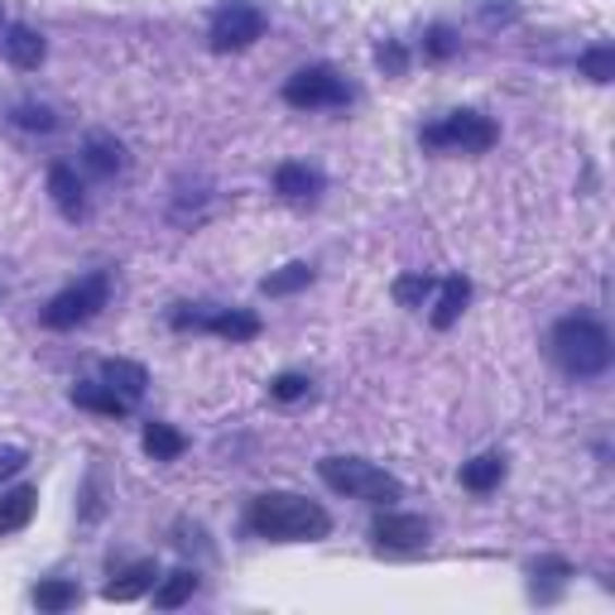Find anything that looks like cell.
<instances>
[{
	"label": "cell",
	"instance_id": "obj_1",
	"mask_svg": "<svg viewBox=\"0 0 615 615\" xmlns=\"http://www.w3.org/2000/svg\"><path fill=\"white\" fill-rule=\"evenodd\" d=\"M246 525H250V533H260V539H328L332 519L318 501L274 491V495H260V501L250 505Z\"/></svg>",
	"mask_w": 615,
	"mask_h": 615
},
{
	"label": "cell",
	"instance_id": "obj_2",
	"mask_svg": "<svg viewBox=\"0 0 615 615\" xmlns=\"http://www.w3.org/2000/svg\"><path fill=\"white\" fill-rule=\"evenodd\" d=\"M553 356H558V366L577 380L601 376V370L611 366V336L591 318H563L558 328H553Z\"/></svg>",
	"mask_w": 615,
	"mask_h": 615
},
{
	"label": "cell",
	"instance_id": "obj_3",
	"mask_svg": "<svg viewBox=\"0 0 615 615\" xmlns=\"http://www.w3.org/2000/svg\"><path fill=\"white\" fill-rule=\"evenodd\" d=\"M318 476L342 495H356V501H370V505H390L404 495V485L394 481L390 471L370 467L361 457H322L318 462Z\"/></svg>",
	"mask_w": 615,
	"mask_h": 615
},
{
	"label": "cell",
	"instance_id": "obj_4",
	"mask_svg": "<svg viewBox=\"0 0 615 615\" xmlns=\"http://www.w3.org/2000/svg\"><path fill=\"white\" fill-rule=\"evenodd\" d=\"M428 149H457V155H481L495 145V125L481 111H452L438 125H423Z\"/></svg>",
	"mask_w": 615,
	"mask_h": 615
},
{
	"label": "cell",
	"instance_id": "obj_5",
	"mask_svg": "<svg viewBox=\"0 0 615 615\" xmlns=\"http://www.w3.org/2000/svg\"><path fill=\"white\" fill-rule=\"evenodd\" d=\"M107 294H111V280H107V274H87L83 284L63 288V294H58L53 304L44 308V328H53V332L83 328L87 318H97V308L107 304Z\"/></svg>",
	"mask_w": 615,
	"mask_h": 615
},
{
	"label": "cell",
	"instance_id": "obj_6",
	"mask_svg": "<svg viewBox=\"0 0 615 615\" xmlns=\"http://www.w3.org/2000/svg\"><path fill=\"white\" fill-rule=\"evenodd\" d=\"M284 101L288 107H298V111L346 107V101H352V87H346L332 67H298V73L284 83Z\"/></svg>",
	"mask_w": 615,
	"mask_h": 615
},
{
	"label": "cell",
	"instance_id": "obj_7",
	"mask_svg": "<svg viewBox=\"0 0 615 615\" xmlns=\"http://www.w3.org/2000/svg\"><path fill=\"white\" fill-rule=\"evenodd\" d=\"M260 34H265L260 10H255L250 0H231V5H222L212 20V49L217 53H241V49H250Z\"/></svg>",
	"mask_w": 615,
	"mask_h": 615
},
{
	"label": "cell",
	"instance_id": "obj_8",
	"mask_svg": "<svg viewBox=\"0 0 615 615\" xmlns=\"http://www.w3.org/2000/svg\"><path fill=\"white\" fill-rule=\"evenodd\" d=\"M173 328H202V332H217L226 336V342H250V336H260V318L255 312H173Z\"/></svg>",
	"mask_w": 615,
	"mask_h": 615
},
{
	"label": "cell",
	"instance_id": "obj_9",
	"mask_svg": "<svg viewBox=\"0 0 615 615\" xmlns=\"http://www.w3.org/2000/svg\"><path fill=\"white\" fill-rule=\"evenodd\" d=\"M370 533H376V543L390 553H419L428 543V525L419 515H380Z\"/></svg>",
	"mask_w": 615,
	"mask_h": 615
},
{
	"label": "cell",
	"instance_id": "obj_10",
	"mask_svg": "<svg viewBox=\"0 0 615 615\" xmlns=\"http://www.w3.org/2000/svg\"><path fill=\"white\" fill-rule=\"evenodd\" d=\"M274 193L288 197V202H308V197L322 193V173L308 169V164H280V173H274Z\"/></svg>",
	"mask_w": 615,
	"mask_h": 615
},
{
	"label": "cell",
	"instance_id": "obj_11",
	"mask_svg": "<svg viewBox=\"0 0 615 615\" xmlns=\"http://www.w3.org/2000/svg\"><path fill=\"white\" fill-rule=\"evenodd\" d=\"M44 53H49V49H44V34L39 29H29V25H10L5 29V58L15 67H25V73H29V67L44 63Z\"/></svg>",
	"mask_w": 615,
	"mask_h": 615
},
{
	"label": "cell",
	"instance_id": "obj_12",
	"mask_svg": "<svg viewBox=\"0 0 615 615\" xmlns=\"http://www.w3.org/2000/svg\"><path fill=\"white\" fill-rule=\"evenodd\" d=\"M49 193H53L58 212L73 217V222L87 212V202H83V183H77V173L67 169V164H53V169H49Z\"/></svg>",
	"mask_w": 615,
	"mask_h": 615
},
{
	"label": "cell",
	"instance_id": "obj_13",
	"mask_svg": "<svg viewBox=\"0 0 615 615\" xmlns=\"http://www.w3.org/2000/svg\"><path fill=\"white\" fill-rule=\"evenodd\" d=\"M34 505H39V491L34 485H15V491L0 495V533H15L34 519Z\"/></svg>",
	"mask_w": 615,
	"mask_h": 615
},
{
	"label": "cell",
	"instance_id": "obj_14",
	"mask_svg": "<svg viewBox=\"0 0 615 615\" xmlns=\"http://www.w3.org/2000/svg\"><path fill=\"white\" fill-rule=\"evenodd\" d=\"M73 404L87 414H107V419H121V414L131 409V399L115 394L111 385H73Z\"/></svg>",
	"mask_w": 615,
	"mask_h": 615
},
{
	"label": "cell",
	"instance_id": "obj_15",
	"mask_svg": "<svg viewBox=\"0 0 615 615\" xmlns=\"http://www.w3.org/2000/svg\"><path fill=\"white\" fill-rule=\"evenodd\" d=\"M505 481V457H495V452H485V457H471L467 467H462V485L476 495L495 491V485Z\"/></svg>",
	"mask_w": 615,
	"mask_h": 615
},
{
	"label": "cell",
	"instance_id": "obj_16",
	"mask_svg": "<svg viewBox=\"0 0 615 615\" xmlns=\"http://www.w3.org/2000/svg\"><path fill=\"white\" fill-rule=\"evenodd\" d=\"M471 298V284L462 280V274H452V280H443V294H438V308H433V328H452V322L462 318V308H467Z\"/></svg>",
	"mask_w": 615,
	"mask_h": 615
},
{
	"label": "cell",
	"instance_id": "obj_17",
	"mask_svg": "<svg viewBox=\"0 0 615 615\" xmlns=\"http://www.w3.org/2000/svg\"><path fill=\"white\" fill-rule=\"evenodd\" d=\"M101 380L115 390V394H125V399H140L145 385H149V376H145V366H135V361H107L101 366Z\"/></svg>",
	"mask_w": 615,
	"mask_h": 615
},
{
	"label": "cell",
	"instance_id": "obj_18",
	"mask_svg": "<svg viewBox=\"0 0 615 615\" xmlns=\"http://www.w3.org/2000/svg\"><path fill=\"white\" fill-rule=\"evenodd\" d=\"M149 587H155V563H135V567H125L115 582H107L101 596L107 601H135V596H145Z\"/></svg>",
	"mask_w": 615,
	"mask_h": 615
},
{
	"label": "cell",
	"instance_id": "obj_19",
	"mask_svg": "<svg viewBox=\"0 0 615 615\" xmlns=\"http://www.w3.org/2000/svg\"><path fill=\"white\" fill-rule=\"evenodd\" d=\"M183 433H173L169 423H145V452L155 462H173V457H183Z\"/></svg>",
	"mask_w": 615,
	"mask_h": 615
},
{
	"label": "cell",
	"instance_id": "obj_20",
	"mask_svg": "<svg viewBox=\"0 0 615 615\" xmlns=\"http://www.w3.org/2000/svg\"><path fill=\"white\" fill-rule=\"evenodd\" d=\"M83 155H87V164L97 169V173H115L125 164V149L111 140V135H91V140L83 145Z\"/></svg>",
	"mask_w": 615,
	"mask_h": 615
},
{
	"label": "cell",
	"instance_id": "obj_21",
	"mask_svg": "<svg viewBox=\"0 0 615 615\" xmlns=\"http://www.w3.org/2000/svg\"><path fill=\"white\" fill-rule=\"evenodd\" d=\"M34 606H39V611H73L77 606V587L63 582V577L39 582V587H34Z\"/></svg>",
	"mask_w": 615,
	"mask_h": 615
},
{
	"label": "cell",
	"instance_id": "obj_22",
	"mask_svg": "<svg viewBox=\"0 0 615 615\" xmlns=\"http://www.w3.org/2000/svg\"><path fill=\"white\" fill-rule=\"evenodd\" d=\"M193 591H197V573H169V582L155 591V606L159 611H179Z\"/></svg>",
	"mask_w": 615,
	"mask_h": 615
},
{
	"label": "cell",
	"instance_id": "obj_23",
	"mask_svg": "<svg viewBox=\"0 0 615 615\" xmlns=\"http://www.w3.org/2000/svg\"><path fill=\"white\" fill-rule=\"evenodd\" d=\"M308 284H312V270H308V265H284V270L270 274V280H265L260 288H265L270 298H284V294H298V288H308Z\"/></svg>",
	"mask_w": 615,
	"mask_h": 615
},
{
	"label": "cell",
	"instance_id": "obj_24",
	"mask_svg": "<svg viewBox=\"0 0 615 615\" xmlns=\"http://www.w3.org/2000/svg\"><path fill=\"white\" fill-rule=\"evenodd\" d=\"M428 294H433V280H428V274H399V280H394V298H399L404 308H423Z\"/></svg>",
	"mask_w": 615,
	"mask_h": 615
},
{
	"label": "cell",
	"instance_id": "obj_25",
	"mask_svg": "<svg viewBox=\"0 0 615 615\" xmlns=\"http://www.w3.org/2000/svg\"><path fill=\"white\" fill-rule=\"evenodd\" d=\"M582 73L591 77V83H611L615 77V49H591V53H582Z\"/></svg>",
	"mask_w": 615,
	"mask_h": 615
},
{
	"label": "cell",
	"instance_id": "obj_26",
	"mask_svg": "<svg viewBox=\"0 0 615 615\" xmlns=\"http://www.w3.org/2000/svg\"><path fill=\"white\" fill-rule=\"evenodd\" d=\"M270 394H274V399H304V394H308V376H294V370H288V376H280V380H274V385H270Z\"/></svg>",
	"mask_w": 615,
	"mask_h": 615
},
{
	"label": "cell",
	"instance_id": "obj_27",
	"mask_svg": "<svg viewBox=\"0 0 615 615\" xmlns=\"http://www.w3.org/2000/svg\"><path fill=\"white\" fill-rule=\"evenodd\" d=\"M15 125H25V131H53V111H44V107H20V111H15Z\"/></svg>",
	"mask_w": 615,
	"mask_h": 615
},
{
	"label": "cell",
	"instance_id": "obj_28",
	"mask_svg": "<svg viewBox=\"0 0 615 615\" xmlns=\"http://www.w3.org/2000/svg\"><path fill=\"white\" fill-rule=\"evenodd\" d=\"M25 452H20V447H0V481H10V476H15V471H25Z\"/></svg>",
	"mask_w": 615,
	"mask_h": 615
},
{
	"label": "cell",
	"instance_id": "obj_29",
	"mask_svg": "<svg viewBox=\"0 0 615 615\" xmlns=\"http://www.w3.org/2000/svg\"><path fill=\"white\" fill-rule=\"evenodd\" d=\"M380 63H385L390 73H404V49L399 44H385V49H380Z\"/></svg>",
	"mask_w": 615,
	"mask_h": 615
},
{
	"label": "cell",
	"instance_id": "obj_30",
	"mask_svg": "<svg viewBox=\"0 0 615 615\" xmlns=\"http://www.w3.org/2000/svg\"><path fill=\"white\" fill-rule=\"evenodd\" d=\"M428 49H433L438 58H447V53H452V39H447V29H433V34H428Z\"/></svg>",
	"mask_w": 615,
	"mask_h": 615
},
{
	"label": "cell",
	"instance_id": "obj_31",
	"mask_svg": "<svg viewBox=\"0 0 615 615\" xmlns=\"http://www.w3.org/2000/svg\"><path fill=\"white\" fill-rule=\"evenodd\" d=\"M0 25H5V10H0Z\"/></svg>",
	"mask_w": 615,
	"mask_h": 615
}]
</instances>
